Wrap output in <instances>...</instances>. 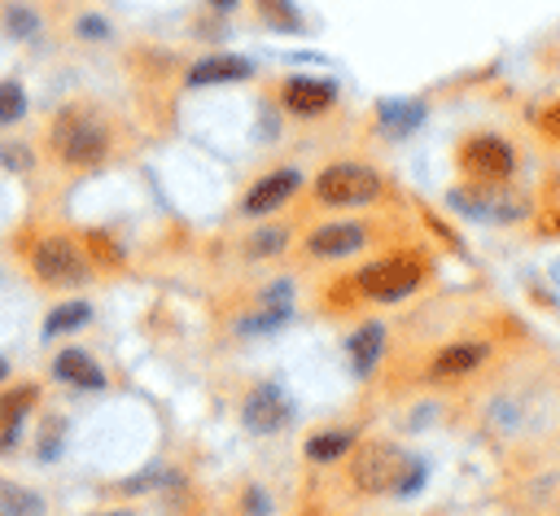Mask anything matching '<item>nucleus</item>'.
<instances>
[{"instance_id": "19", "label": "nucleus", "mask_w": 560, "mask_h": 516, "mask_svg": "<svg viewBox=\"0 0 560 516\" xmlns=\"http://www.w3.org/2000/svg\"><path fill=\"white\" fill-rule=\"evenodd\" d=\"M88 319H92V306H88V302H79V297H70V302H61V306H52V310H48V319H44V337L74 332V328H83Z\"/></svg>"}, {"instance_id": "2", "label": "nucleus", "mask_w": 560, "mask_h": 516, "mask_svg": "<svg viewBox=\"0 0 560 516\" xmlns=\"http://www.w3.org/2000/svg\"><path fill=\"white\" fill-rule=\"evenodd\" d=\"M48 144H52L57 162H66V166H92V162H101L109 153V131L88 109H61L52 118Z\"/></svg>"}, {"instance_id": "17", "label": "nucleus", "mask_w": 560, "mask_h": 516, "mask_svg": "<svg viewBox=\"0 0 560 516\" xmlns=\"http://www.w3.org/2000/svg\"><path fill=\"white\" fill-rule=\"evenodd\" d=\"M376 118H381V131L389 136H407L424 122V105L420 101H381L376 105Z\"/></svg>"}, {"instance_id": "11", "label": "nucleus", "mask_w": 560, "mask_h": 516, "mask_svg": "<svg viewBox=\"0 0 560 516\" xmlns=\"http://www.w3.org/2000/svg\"><path fill=\"white\" fill-rule=\"evenodd\" d=\"M332 101H337V83H332V79H306V74H298V79L284 83V109H289V114L315 118V114H324Z\"/></svg>"}, {"instance_id": "8", "label": "nucleus", "mask_w": 560, "mask_h": 516, "mask_svg": "<svg viewBox=\"0 0 560 516\" xmlns=\"http://www.w3.org/2000/svg\"><path fill=\"white\" fill-rule=\"evenodd\" d=\"M451 201H455V210L477 214V219H516L521 214V201L508 197L503 184H481V179L477 184H459L451 192Z\"/></svg>"}, {"instance_id": "6", "label": "nucleus", "mask_w": 560, "mask_h": 516, "mask_svg": "<svg viewBox=\"0 0 560 516\" xmlns=\"http://www.w3.org/2000/svg\"><path fill=\"white\" fill-rule=\"evenodd\" d=\"M459 166L468 175H477L481 184H503L512 171H516V153L508 140L499 136H468L459 144Z\"/></svg>"}, {"instance_id": "27", "label": "nucleus", "mask_w": 560, "mask_h": 516, "mask_svg": "<svg viewBox=\"0 0 560 516\" xmlns=\"http://www.w3.org/2000/svg\"><path fill=\"white\" fill-rule=\"evenodd\" d=\"M210 4H214V9H232L236 0H210Z\"/></svg>"}, {"instance_id": "24", "label": "nucleus", "mask_w": 560, "mask_h": 516, "mask_svg": "<svg viewBox=\"0 0 560 516\" xmlns=\"http://www.w3.org/2000/svg\"><path fill=\"white\" fill-rule=\"evenodd\" d=\"M284 245V232H262L258 241H254V254H262V249H280Z\"/></svg>"}, {"instance_id": "26", "label": "nucleus", "mask_w": 560, "mask_h": 516, "mask_svg": "<svg viewBox=\"0 0 560 516\" xmlns=\"http://www.w3.org/2000/svg\"><path fill=\"white\" fill-rule=\"evenodd\" d=\"M245 499H249V516H262V512H267V499H262V490H249Z\"/></svg>"}, {"instance_id": "23", "label": "nucleus", "mask_w": 560, "mask_h": 516, "mask_svg": "<svg viewBox=\"0 0 560 516\" xmlns=\"http://www.w3.org/2000/svg\"><path fill=\"white\" fill-rule=\"evenodd\" d=\"M79 35H83V39H105V35H109V22L96 17V13H88V17H79Z\"/></svg>"}, {"instance_id": "1", "label": "nucleus", "mask_w": 560, "mask_h": 516, "mask_svg": "<svg viewBox=\"0 0 560 516\" xmlns=\"http://www.w3.org/2000/svg\"><path fill=\"white\" fill-rule=\"evenodd\" d=\"M350 481L363 494H411L424 481V464L407 459V450L394 442H368L350 459Z\"/></svg>"}, {"instance_id": "22", "label": "nucleus", "mask_w": 560, "mask_h": 516, "mask_svg": "<svg viewBox=\"0 0 560 516\" xmlns=\"http://www.w3.org/2000/svg\"><path fill=\"white\" fill-rule=\"evenodd\" d=\"M4 26H9L18 39H31V35L39 31V17H35L31 9H22V4H9V9H4Z\"/></svg>"}, {"instance_id": "7", "label": "nucleus", "mask_w": 560, "mask_h": 516, "mask_svg": "<svg viewBox=\"0 0 560 516\" xmlns=\"http://www.w3.org/2000/svg\"><path fill=\"white\" fill-rule=\"evenodd\" d=\"M241 420H245V429L249 433H280L289 420H293V402H289V394L276 385V380H262V385H254L249 394H245V402H241Z\"/></svg>"}, {"instance_id": "13", "label": "nucleus", "mask_w": 560, "mask_h": 516, "mask_svg": "<svg viewBox=\"0 0 560 516\" xmlns=\"http://www.w3.org/2000/svg\"><path fill=\"white\" fill-rule=\"evenodd\" d=\"M52 376L74 389H105V372H101V363H92L88 350H61L52 359Z\"/></svg>"}, {"instance_id": "29", "label": "nucleus", "mask_w": 560, "mask_h": 516, "mask_svg": "<svg viewBox=\"0 0 560 516\" xmlns=\"http://www.w3.org/2000/svg\"><path fill=\"white\" fill-rule=\"evenodd\" d=\"M4 376H9V363H4V359H0V380H4Z\"/></svg>"}, {"instance_id": "9", "label": "nucleus", "mask_w": 560, "mask_h": 516, "mask_svg": "<svg viewBox=\"0 0 560 516\" xmlns=\"http://www.w3.org/2000/svg\"><path fill=\"white\" fill-rule=\"evenodd\" d=\"M298 188H302V175H298V171H289V166L267 171L262 179H254V184H249V192L241 197V210H245L249 219L271 214V210H276V206H284V201H289Z\"/></svg>"}, {"instance_id": "15", "label": "nucleus", "mask_w": 560, "mask_h": 516, "mask_svg": "<svg viewBox=\"0 0 560 516\" xmlns=\"http://www.w3.org/2000/svg\"><path fill=\"white\" fill-rule=\"evenodd\" d=\"M490 359V345H481V341H459V345H446V350H438L433 354V376L442 380V376H464V372H472V367H481Z\"/></svg>"}, {"instance_id": "10", "label": "nucleus", "mask_w": 560, "mask_h": 516, "mask_svg": "<svg viewBox=\"0 0 560 516\" xmlns=\"http://www.w3.org/2000/svg\"><path fill=\"white\" fill-rule=\"evenodd\" d=\"M363 241H368L363 223L337 219V223H319V227L306 236V254H315V258H346V254H354Z\"/></svg>"}, {"instance_id": "21", "label": "nucleus", "mask_w": 560, "mask_h": 516, "mask_svg": "<svg viewBox=\"0 0 560 516\" xmlns=\"http://www.w3.org/2000/svg\"><path fill=\"white\" fill-rule=\"evenodd\" d=\"M18 118H26V92L22 83L0 79V122H18Z\"/></svg>"}, {"instance_id": "12", "label": "nucleus", "mask_w": 560, "mask_h": 516, "mask_svg": "<svg viewBox=\"0 0 560 516\" xmlns=\"http://www.w3.org/2000/svg\"><path fill=\"white\" fill-rule=\"evenodd\" d=\"M249 61L245 57H232V52H214V57H201L192 70H188V87H214V83H241L249 79Z\"/></svg>"}, {"instance_id": "18", "label": "nucleus", "mask_w": 560, "mask_h": 516, "mask_svg": "<svg viewBox=\"0 0 560 516\" xmlns=\"http://www.w3.org/2000/svg\"><path fill=\"white\" fill-rule=\"evenodd\" d=\"M350 446H354V429H324V433H311V437H306V459L332 464V459H341Z\"/></svg>"}, {"instance_id": "28", "label": "nucleus", "mask_w": 560, "mask_h": 516, "mask_svg": "<svg viewBox=\"0 0 560 516\" xmlns=\"http://www.w3.org/2000/svg\"><path fill=\"white\" fill-rule=\"evenodd\" d=\"M92 516H136V512H92Z\"/></svg>"}, {"instance_id": "20", "label": "nucleus", "mask_w": 560, "mask_h": 516, "mask_svg": "<svg viewBox=\"0 0 560 516\" xmlns=\"http://www.w3.org/2000/svg\"><path fill=\"white\" fill-rule=\"evenodd\" d=\"M0 516H44V499L26 485L0 481Z\"/></svg>"}, {"instance_id": "14", "label": "nucleus", "mask_w": 560, "mask_h": 516, "mask_svg": "<svg viewBox=\"0 0 560 516\" xmlns=\"http://www.w3.org/2000/svg\"><path fill=\"white\" fill-rule=\"evenodd\" d=\"M346 350H350L354 372H359V376H372V372H376V363H381V350H385V328H381L376 319L359 324V328H354V337L346 341Z\"/></svg>"}, {"instance_id": "5", "label": "nucleus", "mask_w": 560, "mask_h": 516, "mask_svg": "<svg viewBox=\"0 0 560 516\" xmlns=\"http://www.w3.org/2000/svg\"><path fill=\"white\" fill-rule=\"evenodd\" d=\"M420 275H424L420 262H411V258L402 254V258H385V262L363 267L354 284H359V293L372 297V302H402L407 293H416Z\"/></svg>"}, {"instance_id": "3", "label": "nucleus", "mask_w": 560, "mask_h": 516, "mask_svg": "<svg viewBox=\"0 0 560 516\" xmlns=\"http://www.w3.org/2000/svg\"><path fill=\"white\" fill-rule=\"evenodd\" d=\"M311 188L324 206H363V201L381 197V175L372 166H359V162H332L315 175Z\"/></svg>"}, {"instance_id": "16", "label": "nucleus", "mask_w": 560, "mask_h": 516, "mask_svg": "<svg viewBox=\"0 0 560 516\" xmlns=\"http://www.w3.org/2000/svg\"><path fill=\"white\" fill-rule=\"evenodd\" d=\"M35 398H39L35 385H18L13 394H4V402H0V450H9V446L18 442V433H22V415L31 411Z\"/></svg>"}, {"instance_id": "25", "label": "nucleus", "mask_w": 560, "mask_h": 516, "mask_svg": "<svg viewBox=\"0 0 560 516\" xmlns=\"http://www.w3.org/2000/svg\"><path fill=\"white\" fill-rule=\"evenodd\" d=\"M542 131H547V136H556V140H560V101H556V105H551V109H547V114H542Z\"/></svg>"}, {"instance_id": "4", "label": "nucleus", "mask_w": 560, "mask_h": 516, "mask_svg": "<svg viewBox=\"0 0 560 516\" xmlns=\"http://www.w3.org/2000/svg\"><path fill=\"white\" fill-rule=\"evenodd\" d=\"M31 271H35L44 284L66 289V284H79V280L88 275V262H83V249H79L70 236H44V241H35V249H31Z\"/></svg>"}]
</instances>
